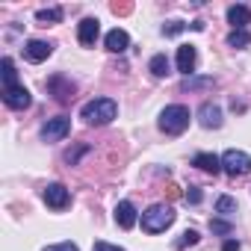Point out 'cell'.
Segmentation results:
<instances>
[{
  "label": "cell",
  "mask_w": 251,
  "mask_h": 251,
  "mask_svg": "<svg viewBox=\"0 0 251 251\" xmlns=\"http://www.w3.org/2000/svg\"><path fill=\"white\" fill-rule=\"evenodd\" d=\"M115 115H118V103L112 98H95V100L83 103V109H80V118L89 124V127H103V124H109Z\"/></svg>",
  "instance_id": "1"
},
{
  "label": "cell",
  "mask_w": 251,
  "mask_h": 251,
  "mask_svg": "<svg viewBox=\"0 0 251 251\" xmlns=\"http://www.w3.org/2000/svg\"><path fill=\"white\" fill-rule=\"evenodd\" d=\"M189 106H183V103H172V106H166L163 112H160V130L166 133V136H180L186 127H189Z\"/></svg>",
  "instance_id": "2"
},
{
  "label": "cell",
  "mask_w": 251,
  "mask_h": 251,
  "mask_svg": "<svg viewBox=\"0 0 251 251\" xmlns=\"http://www.w3.org/2000/svg\"><path fill=\"white\" fill-rule=\"evenodd\" d=\"M175 210L169 204H151L145 213H142V230L145 233H163L166 227L175 225Z\"/></svg>",
  "instance_id": "3"
},
{
  "label": "cell",
  "mask_w": 251,
  "mask_h": 251,
  "mask_svg": "<svg viewBox=\"0 0 251 251\" xmlns=\"http://www.w3.org/2000/svg\"><path fill=\"white\" fill-rule=\"evenodd\" d=\"M222 172H225V175H230V177H242V175H248V172H251V157H248L245 151L230 148V151H225V154H222Z\"/></svg>",
  "instance_id": "4"
},
{
  "label": "cell",
  "mask_w": 251,
  "mask_h": 251,
  "mask_svg": "<svg viewBox=\"0 0 251 251\" xmlns=\"http://www.w3.org/2000/svg\"><path fill=\"white\" fill-rule=\"evenodd\" d=\"M68 133H71V118L68 115H56V118H48L42 124V139L45 142H62Z\"/></svg>",
  "instance_id": "5"
},
{
  "label": "cell",
  "mask_w": 251,
  "mask_h": 251,
  "mask_svg": "<svg viewBox=\"0 0 251 251\" xmlns=\"http://www.w3.org/2000/svg\"><path fill=\"white\" fill-rule=\"evenodd\" d=\"M48 92L53 95V100H59V103H68V100L74 98L77 86H74L68 77H62V74H53V77L48 80Z\"/></svg>",
  "instance_id": "6"
},
{
  "label": "cell",
  "mask_w": 251,
  "mask_h": 251,
  "mask_svg": "<svg viewBox=\"0 0 251 251\" xmlns=\"http://www.w3.org/2000/svg\"><path fill=\"white\" fill-rule=\"evenodd\" d=\"M42 198H45V204H48L50 210H65V207L71 204V192H68L62 183H48L45 192H42Z\"/></svg>",
  "instance_id": "7"
},
{
  "label": "cell",
  "mask_w": 251,
  "mask_h": 251,
  "mask_svg": "<svg viewBox=\"0 0 251 251\" xmlns=\"http://www.w3.org/2000/svg\"><path fill=\"white\" fill-rule=\"evenodd\" d=\"M3 103L9 106V109H27L30 103H33V95H30V89L27 86H9V89H3Z\"/></svg>",
  "instance_id": "8"
},
{
  "label": "cell",
  "mask_w": 251,
  "mask_h": 251,
  "mask_svg": "<svg viewBox=\"0 0 251 251\" xmlns=\"http://www.w3.org/2000/svg\"><path fill=\"white\" fill-rule=\"evenodd\" d=\"M98 36H100V21L98 18H83L77 24V39H80L83 48H95Z\"/></svg>",
  "instance_id": "9"
},
{
  "label": "cell",
  "mask_w": 251,
  "mask_h": 251,
  "mask_svg": "<svg viewBox=\"0 0 251 251\" xmlns=\"http://www.w3.org/2000/svg\"><path fill=\"white\" fill-rule=\"evenodd\" d=\"M50 53H53V45H50V42L30 39V42L24 45V59H30V62H45Z\"/></svg>",
  "instance_id": "10"
},
{
  "label": "cell",
  "mask_w": 251,
  "mask_h": 251,
  "mask_svg": "<svg viewBox=\"0 0 251 251\" xmlns=\"http://www.w3.org/2000/svg\"><path fill=\"white\" fill-rule=\"evenodd\" d=\"M136 222H139V213H136V207H133L130 201H118V204H115V225H118V227L130 230Z\"/></svg>",
  "instance_id": "11"
},
{
  "label": "cell",
  "mask_w": 251,
  "mask_h": 251,
  "mask_svg": "<svg viewBox=\"0 0 251 251\" xmlns=\"http://www.w3.org/2000/svg\"><path fill=\"white\" fill-rule=\"evenodd\" d=\"M198 124H201V127H207V130H219V127H222V109H219L216 103H201V109H198Z\"/></svg>",
  "instance_id": "12"
},
{
  "label": "cell",
  "mask_w": 251,
  "mask_h": 251,
  "mask_svg": "<svg viewBox=\"0 0 251 251\" xmlns=\"http://www.w3.org/2000/svg\"><path fill=\"white\" fill-rule=\"evenodd\" d=\"M103 45H106V50H109V53H121V50H127L130 36H127V30L115 27V30H109V33L103 36Z\"/></svg>",
  "instance_id": "13"
},
{
  "label": "cell",
  "mask_w": 251,
  "mask_h": 251,
  "mask_svg": "<svg viewBox=\"0 0 251 251\" xmlns=\"http://www.w3.org/2000/svg\"><path fill=\"white\" fill-rule=\"evenodd\" d=\"M227 24H230L233 30H245V27L251 24V9H248L245 3H233V6H227Z\"/></svg>",
  "instance_id": "14"
},
{
  "label": "cell",
  "mask_w": 251,
  "mask_h": 251,
  "mask_svg": "<svg viewBox=\"0 0 251 251\" xmlns=\"http://www.w3.org/2000/svg\"><path fill=\"white\" fill-rule=\"evenodd\" d=\"M195 62H198V50H195L192 45H180V48H177V71L189 77V74L195 71Z\"/></svg>",
  "instance_id": "15"
},
{
  "label": "cell",
  "mask_w": 251,
  "mask_h": 251,
  "mask_svg": "<svg viewBox=\"0 0 251 251\" xmlns=\"http://www.w3.org/2000/svg\"><path fill=\"white\" fill-rule=\"evenodd\" d=\"M192 166H195V169H201V172H207V175H219V172H222V157L201 151V154H195V157H192Z\"/></svg>",
  "instance_id": "16"
},
{
  "label": "cell",
  "mask_w": 251,
  "mask_h": 251,
  "mask_svg": "<svg viewBox=\"0 0 251 251\" xmlns=\"http://www.w3.org/2000/svg\"><path fill=\"white\" fill-rule=\"evenodd\" d=\"M36 21H39L42 27L59 24V21H62V9H59V6H50V9H39V12H36Z\"/></svg>",
  "instance_id": "17"
},
{
  "label": "cell",
  "mask_w": 251,
  "mask_h": 251,
  "mask_svg": "<svg viewBox=\"0 0 251 251\" xmlns=\"http://www.w3.org/2000/svg\"><path fill=\"white\" fill-rule=\"evenodd\" d=\"M251 45V33L248 30H230V36H227V48H233V50H245Z\"/></svg>",
  "instance_id": "18"
},
{
  "label": "cell",
  "mask_w": 251,
  "mask_h": 251,
  "mask_svg": "<svg viewBox=\"0 0 251 251\" xmlns=\"http://www.w3.org/2000/svg\"><path fill=\"white\" fill-rule=\"evenodd\" d=\"M216 213H219L222 219H230V216L236 213V198H230V195H219V198H216Z\"/></svg>",
  "instance_id": "19"
},
{
  "label": "cell",
  "mask_w": 251,
  "mask_h": 251,
  "mask_svg": "<svg viewBox=\"0 0 251 251\" xmlns=\"http://www.w3.org/2000/svg\"><path fill=\"white\" fill-rule=\"evenodd\" d=\"M0 68H3V71H0V74H3V89H9V86H18V71H15V62L6 56L3 62H0Z\"/></svg>",
  "instance_id": "20"
},
{
  "label": "cell",
  "mask_w": 251,
  "mask_h": 251,
  "mask_svg": "<svg viewBox=\"0 0 251 251\" xmlns=\"http://www.w3.org/2000/svg\"><path fill=\"white\" fill-rule=\"evenodd\" d=\"M148 71H151L154 77H166V74H169V59H166V53H157V56H151V62H148Z\"/></svg>",
  "instance_id": "21"
},
{
  "label": "cell",
  "mask_w": 251,
  "mask_h": 251,
  "mask_svg": "<svg viewBox=\"0 0 251 251\" xmlns=\"http://www.w3.org/2000/svg\"><path fill=\"white\" fill-rule=\"evenodd\" d=\"M210 86H213V77H183V83H180L183 92H189V89H210Z\"/></svg>",
  "instance_id": "22"
},
{
  "label": "cell",
  "mask_w": 251,
  "mask_h": 251,
  "mask_svg": "<svg viewBox=\"0 0 251 251\" xmlns=\"http://www.w3.org/2000/svg\"><path fill=\"white\" fill-rule=\"evenodd\" d=\"M198 239H201V236H198V230H192V227H189V230H183V233H180V239L175 242V248H177V251H183L186 245H195Z\"/></svg>",
  "instance_id": "23"
},
{
  "label": "cell",
  "mask_w": 251,
  "mask_h": 251,
  "mask_svg": "<svg viewBox=\"0 0 251 251\" xmlns=\"http://www.w3.org/2000/svg\"><path fill=\"white\" fill-rule=\"evenodd\" d=\"M210 230H213V233L227 236V233H233V225H230L227 219H210Z\"/></svg>",
  "instance_id": "24"
},
{
  "label": "cell",
  "mask_w": 251,
  "mask_h": 251,
  "mask_svg": "<svg viewBox=\"0 0 251 251\" xmlns=\"http://www.w3.org/2000/svg\"><path fill=\"white\" fill-rule=\"evenodd\" d=\"M189 24H183V21H169L166 27H163V36H177V33H183Z\"/></svg>",
  "instance_id": "25"
},
{
  "label": "cell",
  "mask_w": 251,
  "mask_h": 251,
  "mask_svg": "<svg viewBox=\"0 0 251 251\" xmlns=\"http://www.w3.org/2000/svg\"><path fill=\"white\" fill-rule=\"evenodd\" d=\"M186 204H201V189L198 186H189L186 189Z\"/></svg>",
  "instance_id": "26"
},
{
  "label": "cell",
  "mask_w": 251,
  "mask_h": 251,
  "mask_svg": "<svg viewBox=\"0 0 251 251\" xmlns=\"http://www.w3.org/2000/svg\"><path fill=\"white\" fill-rule=\"evenodd\" d=\"M45 251H80L74 242H59V245H48Z\"/></svg>",
  "instance_id": "27"
},
{
  "label": "cell",
  "mask_w": 251,
  "mask_h": 251,
  "mask_svg": "<svg viewBox=\"0 0 251 251\" xmlns=\"http://www.w3.org/2000/svg\"><path fill=\"white\" fill-rule=\"evenodd\" d=\"M92 251H124V248H118V245H109V242H95V248Z\"/></svg>",
  "instance_id": "28"
},
{
  "label": "cell",
  "mask_w": 251,
  "mask_h": 251,
  "mask_svg": "<svg viewBox=\"0 0 251 251\" xmlns=\"http://www.w3.org/2000/svg\"><path fill=\"white\" fill-rule=\"evenodd\" d=\"M222 251H239V242H236V239H227V242L222 245Z\"/></svg>",
  "instance_id": "29"
}]
</instances>
